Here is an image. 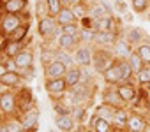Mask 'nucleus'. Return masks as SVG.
Listing matches in <instances>:
<instances>
[{"label": "nucleus", "instance_id": "obj_1", "mask_svg": "<svg viewBox=\"0 0 150 132\" xmlns=\"http://www.w3.org/2000/svg\"><path fill=\"white\" fill-rule=\"evenodd\" d=\"M117 58L113 56V53H110V49L106 48H97L94 49V56H92V65H94V71L97 74H104Z\"/></svg>", "mask_w": 150, "mask_h": 132}, {"label": "nucleus", "instance_id": "obj_2", "mask_svg": "<svg viewBox=\"0 0 150 132\" xmlns=\"http://www.w3.org/2000/svg\"><path fill=\"white\" fill-rule=\"evenodd\" d=\"M37 30H39V35H42L44 39L53 37V35H57V39H58V35L62 34V28L58 27L57 20H55L53 16H50V14H46V16H41V18H39Z\"/></svg>", "mask_w": 150, "mask_h": 132}, {"label": "nucleus", "instance_id": "obj_3", "mask_svg": "<svg viewBox=\"0 0 150 132\" xmlns=\"http://www.w3.org/2000/svg\"><path fill=\"white\" fill-rule=\"evenodd\" d=\"M21 25H23V21H21L20 14H7V13L0 14V35L4 39H7Z\"/></svg>", "mask_w": 150, "mask_h": 132}, {"label": "nucleus", "instance_id": "obj_4", "mask_svg": "<svg viewBox=\"0 0 150 132\" xmlns=\"http://www.w3.org/2000/svg\"><path fill=\"white\" fill-rule=\"evenodd\" d=\"M16 104H18V109L21 111V114H23V113H28V111L34 109V106H35V99H34L30 88L21 86V88L16 92Z\"/></svg>", "mask_w": 150, "mask_h": 132}, {"label": "nucleus", "instance_id": "obj_5", "mask_svg": "<svg viewBox=\"0 0 150 132\" xmlns=\"http://www.w3.org/2000/svg\"><path fill=\"white\" fill-rule=\"evenodd\" d=\"M0 109L4 114H14L18 111V104H16V93L14 92H4L0 93Z\"/></svg>", "mask_w": 150, "mask_h": 132}, {"label": "nucleus", "instance_id": "obj_6", "mask_svg": "<svg viewBox=\"0 0 150 132\" xmlns=\"http://www.w3.org/2000/svg\"><path fill=\"white\" fill-rule=\"evenodd\" d=\"M69 69L65 67V65L58 60H51L44 65V78L46 79H53V78H64L65 72Z\"/></svg>", "mask_w": 150, "mask_h": 132}, {"label": "nucleus", "instance_id": "obj_7", "mask_svg": "<svg viewBox=\"0 0 150 132\" xmlns=\"http://www.w3.org/2000/svg\"><path fill=\"white\" fill-rule=\"evenodd\" d=\"M14 65H16V69H32V65H34V53L30 49H21L14 58H13Z\"/></svg>", "mask_w": 150, "mask_h": 132}, {"label": "nucleus", "instance_id": "obj_8", "mask_svg": "<svg viewBox=\"0 0 150 132\" xmlns=\"http://www.w3.org/2000/svg\"><path fill=\"white\" fill-rule=\"evenodd\" d=\"M20 121H21V127L25 132H34L37 123H39V111L37 109H32L28 113H23L20 116Z\"/></svg>", "mask_w": 150, "mask_h": 132}, {"label": "nucleus", "instance_id": "obj_9", "mask_svg": "<svg viewBox=\"0 0 150 132\" xmlns=\"http://www.w3.org/2000/svg\"><path fill=\"white\" fill-rule=\"evenodd\" d=\"M92 56H94V51L88 46H78L76 53H74V60H76V63L81 65V67H88L92 63Z\"/></svg>", "mask_w": 150, "mask_h": 132}, {"label": "nucleus", "instance_id": "obj_10", "mask_svg": "<svg viewBox=\"0 0 150 132\" xmlns=\"http://www.w3.org/2000/svg\"><path fill=\"white\" fill-rule=\"evenodd\" d=\"M21 49H23V42H16V41H9V39H6L4 44H2V48H0V53H2V56L13 60Z\"/></svg>", "mask_w": 150, "mask_h": 132}, {"label": "nucleus", "instance_id": "obj_11", "mask_svg": "<svg viewBox=\"0 0 150 132\" xmlns=\"http://www.w3.org/2000/svg\"><path fill=\"white\" fill-rule=\"evenodd\" d=\"M99 48H110L117 42V32L115 30H106V32H96V41Z\"/></svg>", "mask_w": 150, "mask_h": 132}, {"label": "nucleus", "instance_id": "obj_12", "mask_svg": "<svg viewBox=\"0 0 150 132\" xmlns=\"http://www.w3.org/2000/svg\"><path fill=\"white\" fill-rule=\"evenodd\" d=\"M103 104H108V106H111L113 109H120V107H124V106H125V102H124V100H122V97L118 95L117 88H115V90L108 88V90L103 93Z\"/></svg>", "mask_w": 150, "mask_h": 132}, {"label": "nucleus", "instance_id": "obj_13", "mask_svg": "<svg viewBox=\"0 0 150 132\" xmlns=\"http://www.w3.org/2000/svg\"><path fill=\"white\" fill-rule=\"evenodd\" d=\"M44 88H46L48 93L58 95V93H64V92L67 90V83H65L64 78H53V79H46Z\"/></svg>", "mask_w": 150, "mask_h": 132}, {"label": "nucleus", "instance_id": "obj_14", "mask_svg": "<svg viewBox=\"0 0 150 132\" xmlns=\"http://www.w3.org/2000/svg\"><path fill=\"white\" fill-rule=\"evenodd\" d=\"M129 113L125 107H120V109H115V114H113V128L117 130H127V123H129Z\"/></svg>", "mask_w": 150, "mask_h": 132}, {"label": "nucleus", "instance_id": "obj_15", "mask_svg": "<svg viewBox=\"0 0 150 132\" xmlns=\"http://www.w3.org/2000/svg\"><path fill=\"white\" fill-rule=\"evenodd\" d=\"M117 92H118V95L122 97V100L125 102V104H131V102H134L136 100V88L131 85V83H120V85H117Z\"/></svg>", "mask_w": 150, "mask_h": 132}, {"label": "nucleus", "instance_id": "obj_16", "mask_svg": "<svg viewBox=\"0 0 150 132\" xmlns=\"http://www.w3.org/2000/svg\"><path fill=\"white\" fill-rule=\"evenodd\" d=\"M55 20H57L60 28L65 27V25H71V23H78V18L74 16V13H72V7H67V6H64V9L57 14Z\"/></svg>", "mask_w": 150, "mask_h": 132}, {"label": "nucleus", "instance_id": "obj_17", "mask_svg": "<svg viewBox=\"0 0 150 132\" xmlns=\"http://www.w3.org/2000/svg\"><path fill=\"white\" fill-rule=\"evenodd\" d=\"M88 99H90V86L87 83H80L78 86L72 88V100L76 104H83Z\"/></svg>", "mask_w": 150, "mask_h": 132}, {"label": "nucleus", "instance_id": "obj_18", "mask_svg": "<svg viewBox=\"0 0 150 132\" xmlns=\"http://www.w3.org/2000/svg\"><path fill=\"white\" fill-rule=\"evenodd\" d=\"M127 130H129V132H145V130H146V120H145L141 114L132 113V114L129 116Z\"/></svg>", "mask_w": 150, "mask_h": 132}, {"label": "nucleus", "instance_id": "obj_19", "mask_svg": "<svg viewBox=\"0 0 150 132\" xmlns=\"http://www.w3.org/2000/svg\"><path fill=\"white\" fill-rule=\"evenodd\" d=\"M23 81V78L16 72V71H7L2 78H0V85H4L7 88H14V86H20Z\"/></svg>", "mask_w": 150, "mask_h": 132}, {"label": "nucleus", "instance_id": "obj_20", "mask_svg": "<svg viewBox=\"0 0 150 132\" xmlns=\"http://www.w3.org/2000/svg\"><path fill=\"white\" fill-rule=\"evenodd\" d=\"M55 123H57V127H58L60 130H64V132H72L74 127H76V121L72 120L71 114H57V116H55Z\"/></svg>", "mask_w": 150, "mask_h": 132}, {"label": "nucleus", "instance_id": "obj_21", "mask_svg": "<svg viewBox=\"0 0 150 132\" xmlns=\"http://www.w3.org/2000/svg\"><path fill=\"white\" fill-rule=\"evenodd\" d=\"M117 65H118V71H120V79H122V83H127V81L134 76V71H132V67H131L129 60H125V58H117Z\"/></svg>", "mask_w": 150, "mask_h": 132}, {"label": "nucleus", "instance_id": "obj_22", "mask_svg": "<svg viewBox=\"0 0 150 132\" xmlns=\"http://www.w3.org/2000/svg\"><path fill=\"white\" fill-rule=\"evenodd\" d=\"M57 42H58V46H60L64 51H69V49L78 48V44H80V37L67 35V34H60L58 39H57Z\"/></svg>", "mask_w": 150, "mask_h": 132}, {"label": "nucleus", "instance_id": "obj_23", "mask_svg": "<svg viewBox=\"0 0 150 132\" xmlns=\"http://www.w3.org/2000/svg\"><path fill=\"white\" fill-rule=\"evenodd\" d=\"M94 30L96 32H106V30H115V20L108 14L103 18H94Z\"/></svg>", "mask_w": 150, "mask_h": 132}, {"label": "nucleus", "instance_id": "obj_24", "mask_svg": "<svg viewBox=\"0 0 150 132\" xmlns=\"http://www.w3.org/2000/svg\"><path fill=\"white\" fill-rule=\"evenodd\" d=\"M27 4H28V0H9L2 7V11L7 14H20L27 9Z\"/></svg>", "mask_w": 150, "mask_h": 132}, {"label": "nucleus", "instance_id": "obj_25", "mask_svg": "<svg viewBox=\"0 0 150 132\" xmlns=\"http://www.w3.org/2000/svg\"><path fill=\"white\" fill-rule=\"evenodd\" d=\"M90 130L92 132H111L113 130V125L110 121L99 118L97 114H94L92 120H90Z\"/></svg>", "mask_w": 150, "mask_h": 132}, {"label": "nucleus", "instance_id": "obj_26", "mask_svg": "<svg viewBox=\"0 0 150 132\" xmlns=\"http://www.w3.org/2000/svg\"><path fill=\"white\" fill-rule=\"evenodd\" d=\"M113 53L117 55V58H122V56H127L132 53V46L125 41V39H117V42L113 44Z\"/></svg>", "mask_w": 150, "mask_h": 132}, {"label": "nucleus", "instance_id": "obj_27", "mask_svg": "<svg viewBox=\"0 0 150 132\" xmlns=\"http://www.w3.org/2000/svg\"><path fill=\"white\" fill-rule=\"evenodd\" d=\"M103 78H104V81L108 83V85H120L122 83V79H120V71H118V65H117V60L113 62V65L103 74Z\"/></svg>", "mask_w": 150, "mask_h": 132}, {"label": "nucleus", "instance_id": "obj_28", "mask_svg": "<svg viewBox=\"0 0 150 132\" xmlns=\"http://www.w3.org/2000/svg\"><path fill=\"white\" fill-rule=\"evenodd\" d=\"M65 83H67V88H74V86H78L81 83V69H76V67H72L65 72L64 76Z\"/></svg>", "mask_w": 150, "mask_h": 132}, {"label": "nucleus", "instance_id": "obj_29", "mask_svg": "<svg viewBox=\"0 0 150 132\" xmlns=\"http://www.w3.org/2000/svg\"><path fill=\"white\" fill-rule=\"evenodd\" d=\"M143 37H145V34H143V30L141 28H129L127 32H125V41L131 44V46H139V42L143 41Z\"/></svg>", "mask_w": 150, "mask_h": 132}, {"label": "nucleus", "instance_id": "obj_30", "mask_svg": "<svg viewBox=\"0 0 150 132\" xmlns=\"http://www.w3.org/2000/svg\"><path fill=\"white\" fill-rule=\"evenodd\" d=\"M28 30H30V25L28 23H25V25H21V27H18L7 39L9 41H16V42H23L25 39H27V35H28Z\"/></svg>", "mask_w": 150, "mask_h": 132}, {"label": "nucleus", "instance_id": "obj_31", "mask_svg": "<svg viewBox=\"0 0 150 132\" xmlns=\"http://www.w3.org/2000/svg\"><path fill=\"white\" fill-rule=\"evenodd\" d=\"M96 114L99 116V118H103V120H106V121H113V114H115V109L111 107V106H108V104H101L99 107H96ZM113 125V123H111Z\"/></svg>", "mask_w": 150, "mask_h": 132}, {"label": "nucleus", "instance_id": "obj_32", "mask_svg": "<svg viewBox=\"0 0 150 132\" xmlns=\"http://www.w3.org/2000/svg\"><path fill=\"white\" fill-rule=\"evenodd\" d=\"M129 63H131V67H132V71H134V74H138L143 67H146V63L143 62V58L138 55V51H132L131 55H129Z\"/></svg>", "mask_w": 150, "mask_h": 132}, {"label": "nucleus", "instance_id": "obj_33", "mask_svg": "<svg viewBox=\"0 0 150 132\" xmlns=\"http://www.w3.org/2000/svg\"><path fill=\"white\" fill-rule=\"evenodd\" d=\"M88 14H90L92 18H103V16H108V14H110V9H108V6H106V4L97 2V4H94V6L90 7Z\"/></svg>", "mask_w": 150, "mask_h": 132}, {"label": "nucleus", "instance_id": "obj_34", "mask_svg": "<svg viewBox=\"0 0 150 132\" xmlns=\"http://www.w3.org/2000/svg\"><path fill=\"white\" fill-rule=\"evenodd\" d=\"M44 2H46L48 14L53 16V18H57V14L64 9V2H62V0H44Z\"/></svg>", "mask_w": 150, "mask_h": 132}, {"label": "nucleus", "instance_id": "obj_35", "mask_svg": "<svg viewBox=\"0 0 150 132\" xmlns=\"http://www.w3.org/2000/svg\"><path fill=\"white\" fill-rule=\"evenodd\" d=\"M78 37H80V41H83V42H94V41H96V30H92V28H83V27H81Z\"/></svg>", "mask_w": 150, "mask_h": 132}, {"label": "nucleus", "instance_id": "obj_36", "mask_svg": "<svg viewBox=\"0 0 150 132\" xmlns=\"http://www.w3.org/2000/svg\"><path fill=\"white\" fill-rule=\"evenodd\" d=\"M136 78H138V83H139V85H143V86L150 85V67H143V69L136 74Z\"/></svg>", "mask_w": 150, "mask_h": 132}, {"label": "nucleus", "instance_id": "obj_37", "mask_svg": "<svg viewBox=\"0 0 150 132\" xmlns=\"http://www.w3.org/2000/svg\"><path fill=\"white\" fill-rule=\"evenodd\" d=\"M55 60H58V62H62L64 65H65V67H71L72 69V65H74V62H76V60H74L69 53H65V51H60V53H57V58Z\"/></svg>", "mask_w": 150, "mask_h": 132}, {"label": "nucleus", "instance_id": "obj_38", "mask_svg": "<svg viewBox=\"0 0 150 132\" xmlns=\"http://www.w3.org/2000/svg\"><path fill=\"white\" fill-rule=\"evenodd\" d=\"M136 51H138V55L143 58L145 63H150V44H139V46L136 48Z\"/></svg>", "mask_w": 150, "mask_h": 132}, {"label": "nucleus", "instance_id": "obj_39", "mask_svg": "<svg viewBox=\"0 0 150 132\" xmlns=\"http://www.w3.org/2000/svg\"><path fill=\"white\" fill-rule=\"evenodd\" d=\"M71 116H72V120L74 121H81L83 120V116H85V107H83V104H78L76 107H72L71 109Z\"/></svg>", "mask_w": 150, "mask_h": 132}, {"label": "nucleus", "instance_id": "obj_40", "mask_svg": "<svg viewBox=\"0 0 150 132\" xmlns=\"http://www.w3.org/2000/svg\"><path fill=\"white\" fill-rule=\"evenodd\" d=\"M132 7L138 14H141L150 7V0H132Z\"/></svg>", "mask_w": 150, "mask_h": 132}, {"label": "nucleus", "instance_id": "obj_41", "mask_svg": "<svg viewBox=\"0 0 150 132\" xmlns=\"http://www.w3.org/2000/svg\"><path fill=\"white\" fill-rule=\"evenodd\" d=\"M80 27H78V23H71V25H65V27H62V34H67V35H74V37H78L80 35Z\"/></svg>", "mask_w": 150, "mask_h": 132}, {"label": "nucleus", "instance_id": "obj_42", "mask_svg": "<svg viewBox=\"0 0 150 132\" xmlns=\"http://www.w3.org/2000/svg\"><path fill=\"white\" fill-rule=\"evenodd\" d=\"M72 13H74V16H76L78 20H83L85 16H88V9H87L83 4H78V6H74V7H72Z\"/></svg>", "mask_w": 150, "mask_h": 132}, {"label": "nucleus", "instance_id": "obj_43", "mask_svg": "<svg viewBox=\"0 0 150 132\" xmlns=\"http://www.w3.org/2000/svg\"><path fill=\"white\" fill-rule=\"evenodd\" d=\"M55 113H57V114H71V109L67 107V104L57 102V104H55Z\"/></svg>", "mask_w": 150, "mask_h": 132}, {"label": "nucleus", "instance_id": "obj_44", "mask_svg": "<svg viewBox=\"0 0 150 132\" xmlns=\"http://www.w3.org/2000/svg\"><path fill=\"white\" fill-rule=\"evenodd\" d=\"M117 9H118V13H125V4L122 2V0L117 2Z\"/></svg>", "mask_w": 150, "mask_h": 132}, {"label": "nucleus", "instance_id": "obj_45", "mask_svg": "<svg viewBox=\"0 0 150 132\" xmlns=\"http://www.w3.org/2000/svg\"><path fill=\"white\" fill-rule=\"evenodd\" d=\"M6 72H7V67H6L4 63H0V78H2V76H4Z\"/></svg>", "mask_w": 150, "mask_h": 132}, {"label": "nucleus", "instance_id": "obj_46", "mask_svg": "<svg viewBox=\"0 0 150 132\" xmlns=\"http://www.w3.org/2000/svg\"><path fill=\"white\" fill-rule=\"evenodd\" d=\"M78 4H81V0H69V7H74Z\"/></svg>", "mask_w": 150, "mask_h": 132}, {"label": "nucleus", "instance_id": "obj_47", "mask_svg": "<svg viewBox=\"0 0 150 132\" xmlns=\"http://www.w3.org/2000/svg\"><path fill=\"white\" fill-rule=\"evenodd\" d=\"M6 120H4V113H2V109H0V125H2Z\"/></svg>", "mask_w": 150, "mask_h": 132}, {"label": "nucleus", "instance_id": "obj_48", "mask_svg": "<svg viewBox=\"0 0 150 132\" xmlns=\"http://www.w3.org/2000/svg\"><path fill=\"white\" fill-rule=\"evenodd\" d=\"M7 2H9V0H0V9H2V7L7 4Z\"/></svg>", "mask_w": 150, "mask_h": 132}, {"label": "nucleus", "instance_id": "obj_49", "mask_svg": "<svg viewBox=\"0 0 150 132\" xmlns=\"http://www.w3.org/2000/svg\"><path fill=\"white\" fill-rule=\"evenodd\" d=\"M146 104H148V109H150V95H146Z\"/></svg>", "mask_w": 150, "mask_h": 132}, {"label": "nucleus", "instance_id": "obj_50", "mask_svg": "<svg viewBox=\"0 0 150 132\" xmlns=\"http://www.w3.org/2000/svg\"><path fill=\"white\" fill-rule=\"evenodd\" d=\"M62 2H64V4H65V6H69V0H62Z\"/></svg>", "mask_w": 150, "mask_h": 132}, {"label": "nucleus", "instance_id": "obj_51", "mask_svg": "<svg viewBox=\"0 0 150 132\" xmlns=\"http://www.w3.org/2000/svg\"><path fill=\"white\" fill-rule=\"evenodd\" d=\"M148 21H150V13H148Z\"/></svg>", "mask_w": 150, "mask_h": 132}, {"label": "nucleus", "instance_id": "obj_52", "mask_svg": "<svg viewBox=\"0 0 150 132\" xmlns=\"http://www.w3.org/2000/svg\"><path fill=\"white\" fill-rule=\"evenodd\" d=\"M146 86H148V90H150V85H146Z\"/></svg>", "mask_w": 150, "mask_h": 132}, {"label": "nucleus", "instance_id": "obj_53", "mask_svg": "<svg viewBox=\"0 0 150 132\" xmlns=\"http://www.w3.org/2000/svg\"><path fill=\"white\" fill-rule=\"evenodd\" d=\"M50 132H55V130H50Z\"/></svg>", "mask_w": 150, "mask_h": 132}, {"label": "nucleus", "instance_id": "obj_54", "mask_svg": "<svg viewBox=\"0 0 150 132\" xmlns=\"http://www.w3.org/2000/svg\"><path fill=\"white\" fill-rule=\"evenodd\" d=\"M78 132H81V130H78Z\"/></svg>", "mask_w": 150, "mask_h": 132}]
</instances>
